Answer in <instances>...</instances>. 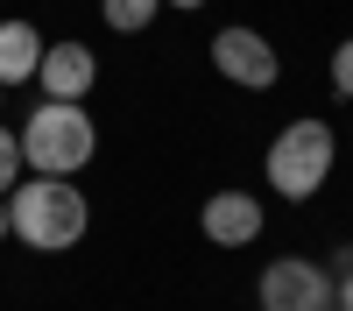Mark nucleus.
Listing matches in <instances>:
<instances>
[{"label": "nucleus", "mask_w": 353, "mask_h": 311, "mask_svg": "<svg viewBox=\"0 0 353 311\" xmlns=\"http://www.w3.org/2000/svg\"><path fill=\"white\" fill-rule=\"evenodd\" d=\"M8 226H14V241L21 248H36V254H64L85 241V226H92V205H85V191L64 184V177H21L8 191Z\"/></svg>", "instance_id": "f257e3e1"}, {"label": "nucleus", "mask_w": 353, "mask_h": 311, "mask_svg": "<svg viewBox=\"0 0 353 311\" xmlns=\"http://www.w3.org/2000/svg\"><path fill=\"white\" fill-rule=\"evenodd\" d=\"M99 156V121L85 113V99H36V113L21 121V163L43 177H78Z\"/></svg>", "instance_id": "f03ea898"}, {"label": "nucleus", "mask_w": 353, "mask_h": 311, "mask_svg": "<svg viewBox=\"0 0 353 311\" xmlns=\"http://www.w3.org/2000/svg\"><path fill=\"white\" fill-rule=\"evenodd\" d=\"M332 163H339V134L304 113V121H290V128L269 141L261 177H269V191L283 198V205H304V198H318V184L332 177Z\"/></svg>", "instance_id": "7ed1b4c3"}, {"label": "nucleus", "mask_w": 353, "mask_h": 311, "mask_svg": "<svg viewBox=\"0 0 353 311\" xmlns=\"http://www.w3.org/2000/svg\"><path fill=\"white\" fill-rule=\"evenodd\" d=\"M254 297H261V311H332L339 304V283H332V269L304 262V254H283V262L261 269Z\"/></svg>", "instance_id": "20e7f679"}, {"label": "nucleus", "mask_w": 353, "mask_h": 311, "mask_svg": "<svg viewBox=\"0 0 353 311\" xmlns=\"http://www.w3.org/2000/svg\"><path fill=\"white\" fill-rule=\"evenodd\" d=\"M212 71L226 85H241V92H269L283 78V57L269 36H254V28H219L212 36Z\"/></svg>", "instance_id": "39448f33"}, {"label": "nucleus", "mask_w": 353, "mask_h": 311, "mask_svg": "<svg viewBox=\"0 0 353 311\" xmlns=\"http://www.w3.org/2000/svg\"><path fill=\"white\" fill-rule=\"evenodd\" d=\"M36 85H43V99H85V92L99 85V57H92V43H78V36L43 43Z\"/></svg>", "instance_id": "423d86ee"}, {"label": "nucleus", "mask_w": 353, "mask_h": 311, "mask_svg": "<svg viewBox=\"0 0 353 311\" xmlns=\"http://www.w3.org/2000/svg\"><path fill=\"white\" fill-rule=\"evenodd\" d=\"M198 226H205L212 248H248V241H261V198L254 191H212Z\"/></svg>", "instance_id": "0eeeda50"}, {"label": "nucleus", "mask_w": 353, "mask_h": 311, "mask_svg": "<svg viewBox=\"0 0 353 311\" xmlns=\"http://www.w3.org/2000/svg\"><path fill=\"white\" fill-rule=\"evenodd\" d=\"M43 64V28L36 21H0V85H28Z\"/></svg>", "instance_id": "6e6552de"}, {"label": "nucleus", "mask_w": 353, "mask_h": 311, "mask_svg": "<svg viewBox=\"0 0 353 311\" xmlns=\"http://www.w3.org/2000/svg\"><path fill=\"white\" fill-rule=\"evenodd\" d=\"M163 14V0H99V21L113 28V36H141Z\"/></svg>", "instance_id": "1a4fd4ad"}, {"label": "nucleus", "mask_w": 353, "mask_h": 311, "mask_svg": "<svg viewBox=\"0 0 353 311\" xmlns=\"http://www.w3.org/2000/svg\"><path fill=\"white\" fill-rule=\"evenodd\" d=\"M21 170H28V163H21V134H8V128H0V198L21 184Z\"/></svg>", "instance_id": "9d476101"}, {"label": "nucleus", "mask_w": 353, "mask_h": 311, "mask_svg": "<svg viewBox=\"0 0 353 311\" xmlns=\"http://www.w3.org/2000/svg\"><path fill=\"white\" fill-rule=\"evenodd\" d=\"M332 92H339V99H353V36L332 50Z\"/></svg>", "instance_id": "9b49d317"}, {"label": "nucleus", "mask_w": 353, "mask_h": 311, "mask_svg": "<svg viewBox=\"0 0 353 311\" xmlns=\"http://www.w3.org/2000/svg\"><path fill=\"white\" fill-rule=\"evenodd\" d=\"M332 276H353V248H332Z\"/></svg>", "instance_id": "f8f14e48"}, {"label": "nucleus", "mask_w": 353, "mask_h": 311, "mask_svg": "<svg viewBox=\"0 0 353 311\" xmlns=\"http://www.w3.org/2000/svg\"><path fill=\"white\" fill-rule=\"evenodd\" d=\"M339 311H353V276H339Z\"/></svg>", "instance_id": "ddd939ff"}, {"label": "nucleus", "mask_w": 353, "mask_h": 311, "mask_svg": "<svg viewBox=\"0 0 353 311\" xmlns=\"http://www.w3.org/2000/svg\"><path fill=\"white\" fill-rule=\"evenodd\" d=\"M0 241H14V226H8V198H0Z\"/></svg>", "instance_id": "4468645a"}, {"label": "nucleus", "mask_w": 353, "mask_h": 311, "mask_svg": "<svg viewBox=\"0 0 353 311\" xmlns=\"http://www.w3.org/2000/svg\"><path fill=\"white\" fill-rule=\"evenodd\" d=\"M163 8H205V0H163Z\"/></svg>", "instance_id": "2eb2a0df"}, {"label": "nucleus", "mask_w": 353, "mask_h": 311, "mask_svg": "<svg viewBox=\"0 0 353 311\" xmlns=\"http://www.w3.org/2000/svg\"><path fill=\"white\" fill-rule=\"evenodd\" d=\"M0 99H8V85H0Z\"/></svg>", "instance_id": "dca6fc26"}, {"label": "nucleus", "mask_w": 353, "mask_h": 311, "mask_svg": "<svg viewBox=\"0 0 353 311\" xmlns=\"http://www.w3.org/2000/svg\"><path fill=\"white\" fill-rule=\"evenodd\" d=\"M332 311H339V304H332Z\"/></svg>", "instance_id": "f3484780"}]
</instances>
